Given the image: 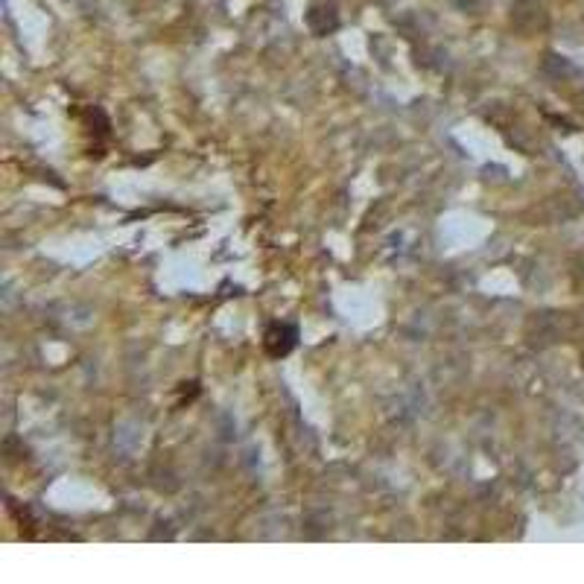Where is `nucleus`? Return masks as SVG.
<instances>
[{
	"instance_id": "f257e3e1",
	"label": "nucleus",
	"mask_w": 584,
	"mask_h": 584,
	"mask_svg": "<svg viewBox=\"0 0 584 584\" xmlns=\"http://www.w3.org/2000/svg\"><path fill=\"white\" fill-rule=\"evenodd\" d=\"M292 345H296V327H289V324H272L269 327L266 348H269L272 357H284Z\"/></svg>"
}]
</instances>
